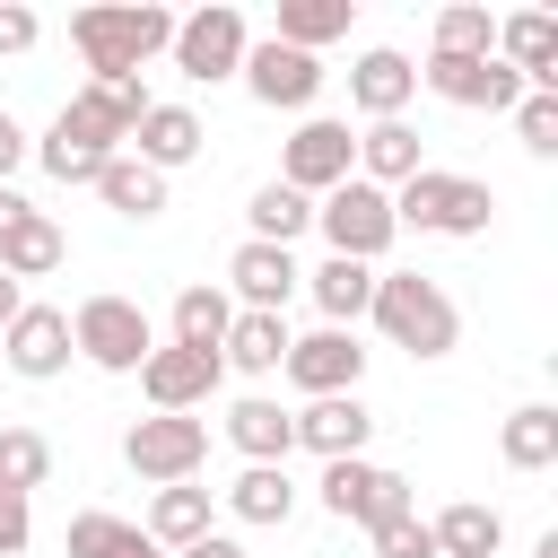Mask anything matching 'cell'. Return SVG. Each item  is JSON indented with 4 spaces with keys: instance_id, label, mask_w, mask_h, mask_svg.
Returning <instances> with one entry per match:
<instances>
[{
    "instance_id": "cell-40",
    "label": "cell",
    "mask_w": 558,
    "mask_h": 558,
    "mask_svg": "<svg viewBox=\"0 0 558 558\" xmlns=\"http://www.w3.org/2000/svg\"><path fill=\"white\" fill-rule=\"evenodd\" d=\"M44 26H35V9H17V0H0V52H26Z\"/></svg>"
},
{
    "instance_id": "cell-20",
    "label": "cell",
    "mask_w": 558,
    "mask_h": 558,
    "mask_svg": "<svg viewBox=\"0 0 558 558\" xmlns=\"http://www.w3.org/2000/svg\"><path fill=\"white\" fill-rule=\"evenodd\" d=\"M227 445H235L244 462H288V453H296V427H288V410H279L270 392H244V401L227 410Z\"/></svg>"
},
{
    "instance_id": "cell-8",
    "label": "cell",
    "mask_w": 558,
    "mask_h": 558,
    "mask_svg": "<svg viewBox=\"0 0 558 558\" xmlns=\"http://www.w3.org/2000/svg\"><path fill=\"white\" fill-rule=\"evenodd\" d=\"M349 174H357V140H349V122L305 113L296 140H288V157H279V183L314 201V192H331V183H349Z\"/></svg>"
},
{
    "instance_id": "cell-37",
    "label": "cell",
    "mask_w": 558,
    "mask_h": 558,
    "mask_svg": "<svg viewBox=\"0 0 558 558\" xmlns=\"http://www.w3.org/2000/svg\"><path fill=\"white\" fill-rule=\"evenodd\" d=\"M514 131H523V148H532V157H558V96H549V87H532V96L514 105Z\"/></svg>"
},
{
    "instance_id": "cell-1",
    "label": "cell",
    "mask_w": 558,
    "mask_h": 558,
    "mask_svg": "<svg viewBox=\"0 0 558 558\" xmlns=\"http://www.w3.org/2000/svg\"><path fill=\"white\" fill-rule=\"evenodd\" d=\"M375 331L392 340V349H410V357H445L453 340H462V314H453V296L427 279V270H375Z\"/></svg>"
},
{
    "instance_id": "cell-29",
    "label": "cell",
    "mask_w": 558,
    "mask_h": 558,
    "mask_svg": "<svg viewBox=\"0 0 558 558\" xmlns=\"http://www.w3.org/2000/svg\"><path fill=\"white\" fill-rule=\"evenodd\" d=\"M427 532H436V558H497V541H506V514L462 497V506H445Z\"/></svg>"
},
{
    "instance_id": "cell-22",
    "label": "cell",
    "mask_w": 558,
    "mask_h": 558,
    "mask_svg": "<svg viewBox=\"0 0 558 558\" xmlns=\"http://www.w3.org/2000/svg\"><path fill=\"white\" fill-rule=\"evenodd\" d=\"M357 174H366L375 192H401V183L418 174V131H410V122H366V131H357Z\"/></svg>"
},
{
    "instance_id": "cell-24",
    "label": "cell",
    "mask_w": 558,
    "mask_h": 558,
    "mask_svg": "<svg viewBox=\"0 0 558 558\" xmlns=\"http://www.w3.org/2000/svg\"><path fill=\"white\" fill-rule=\"evenodd\" d=\"M279 357H288V314H244V305H235V323H227V340H218V366L279 375Z\"/></svg>"
},
{
    "instance_id": "cell-11",
    "label": "cell",
    "mask_w": 558,
    "mask_h": 558,
    "mask_svg": "<svg viewBox=\"0 0 558 558\" xmlns=\"http://www.w3.org/2000/svg\"><path fill=\"white\" fill-rule=\"evenodd\" d=\"M323 506L340 514V523H392V514H410V480L401 471H375V462H323Z\"/></svg>"
},
{
    "instance_id": "cell-39",
    "label": "cell",
    "mask_w": 558,
    "mask_h": 558,
    "mask_svg": "<svg viewBox=\"0 0 558 558\" xmlns=\"http://www.w3.org/2000/svg\"><path fill=\"white\" fill-rule=\"evenodd\" d=\"M26 532H35L26 497H17V488H0V558H17V549H26Z\"/></svg>"
},
{
    "instance_id": "cell-6",
    "label": "cell",
    "mask_w": 558,
    "mask_h": 558,
    "mask_svg": "<svg viewBox=\"0 0 558 558\" xmlns=\"http://www.w3.org/2000/svg\"><path fill=\"white\" fill-rule=\"evenodd\" d=\"M244 9H227V0H209V9H192V17H174V70L192 78V87H218V78H235L244 70Z\"/></svg>"
},
{
    "instance_id": "cell-33",
    "label": "cell",
    "mask_w": 558,
    "mask_h": 558,
    "mask_svg": "<svg viewBox=\"0 0 558 558\" xmlns=\"http://www.w3.org/2000/svg\"><path fill=\"white\" fill-rule=\"evenodd\" d=\"M244 218H253V244H296V235L314 227V201H305V192H288V183H262Z\"/></svg>"
},
{
    "instance_id": "cell-30",
    "label": "cell",
    "mask_w": 558,
    "mask_h": 558,
    "mask_svg": "<svg viewBox=\"0 0 558 558\" xmlns=\"http://www.w3.org/2000/svg\"><path fill=\"white\" fill-rule=\"evenodd\" d=\"M497 453H506L514 471H549V462H558V410H549V401H523V410L497 427Z\"/></svg>"
},
{
    "instance_id": "cell-3",
    "label": "cell",
    "mask_w": 558,
    "mask_h": 558,
    "mask_svg": "<svg viewBox=\"0 0 558 558\" xmlns=\"http://www.w3.org/2000/svg\"><path fill=\"white\" fill-rule=\"evenodd\" d=\"M497 218V192L480 174H436L418 166L401 192H392V227H418V235H488Z\"/></svg>"
},
{
    "instance_id": "cell-10",
    "label": "cell",
    "mask_w": 558,
    "mask_h": 558,
    "mask_svg": "<svg viewBox=\"0 0 558 558\" xmlns=\"http://www.w3.org/2000/svg\"><path fill=\"white\" fill-rule=\"evenodd\" d=\"M288 384L305 392V401H331V392H357V375H366V349H357V331H305V340H288Z\"/></svg>"
},
{
    "instance_id": "cell-7",
    "label": "cell",
    "mask_w": 558,
    "mask_h": 558,
    "mask_svg": "<svg viewBox=\"0 0 558 558\" xmlns=\"http://www.w3.org/2000/svg\"><path fill=\"white\" fill-rule=\"evenodd\" d=\"M122 462H131L140 480L174 488V480H192V471L209 462V418H192V410H157V418H140V427L122 436Z\"/></svg>"
},
{
    "instance_id": "cell-45",
    "label": "cell",
    "mask_w": 558,
    "mask_h": 558,
    "mask_svg": "<svg viewBox=\"0 0 558 558\" xmlns=\"http://www.w3.org/2000/svg\"><path fill=\"white\" fill-rule=\"evenodd\" d=\"M17 209H26V201H17V192H9V183H0V227H9V218H17Z\"/></svg>"
},
{
    "instance_id": "cell-34",
    "label": "cell",
    "mask_w": 558,
    "mask_h": 558,
    "mask_svg": "<svg viewBox=\"0 0 558 558\" xmlns=\"http://www.w3.org/2000/svg\"><path fill=\"white\" fill-rule=\"evenodd\" d=\"M436 52H445V61H488V52H497V17L471 9V0H462V9H436Z\"/></svg>"
},
{
    "instance_id": "cell-13",
    "label": "cell",
    "mask_w": 558,
    "mask_h": 558,
    "mask_svg": "<svg viewBox=\"0 0 558 558\" xmlns=\"http://www.w3.org/2000/svg\"><path fill=\"white\" fill-rule=\"evenodd\" d=\"M0 366L26 384H52L70 366V314L61 305H17V323L0 331Z\"/></svg>"
},
{
    "instance_id": "cell-41",
    "label": "cell",
    "mask_w": 558,
    "mask_h": 558,
    "mask_svg": "<svg viewBox=\"0 0 558 558\" xmlns=\"http://www.w3.org/2000/svg\"><path fill=\"white\" fill-rule=\"evenodd\" d=\"M26 166V131H17V113H0V183Z\"/></svg>"
},
{
    "instance_id": "cell-18",
    "label": "cell",
    "mask_w": 558,
    "mask_h": 558,
    "mask_svg": "<svg viewBox=\"0 0 558 558\" xmlns=\"http://www.w3.org/2000/svg\"><path fill=\"white\" fill-rule=\"evenodd\" d=\"M201 140H209V131H201V113H192V105H148V113H140V131H131V157H140L148 174H174V166H192V157H201Z\"/></svg>"
},
{
    "instance_id": "cell-16",
    "label": "cell",
    "mask_w": 558,
    "mask_h": 558,
    "mask_svg": "<svg viewBox=\"0 0 558 558\" xmlns=\"http://www.w3.org/2000/svg\"><path fill=\"white\" fill-rule=\"evenodd\" d=\"M497 61H506L523 87H549V96H558V17H549V9L497 17Z\"/></svg>"
},
{
    "instance_id": "cell-5",
    "label": "cell",
    "mask_w": 558,
    "mask_h": 558,
    "mask_svg": "<svg viewBox=\"0 0 558 558\" xmlns=\"http://www.w3.org/2000/svg\"><path fill=\"white\" fill-rule=\"evenodd\" d=\"M70 349H78L87 366H105V375H140V357L157 349V331H148L140 296H87V305L70 314Z\"/></svg>"
},
{
    "instance_id": "cell-44",
    "label": "cell",
    "mask_w": 558,
    "mask_h": 558,
    "mask_svg": "<svg viewBox=\"0 0 558 558\" xmlns=\"http://www.w3.org/2000/svg\"><path fill=\"white\" fill-rule=\"evenodd\" d=\"M122 558H166V549H157V541H148L140 523H131V541H122Z\"/></svg>"
},
{
    "instance_id": "cell-9",
    "label": "cell",
    "mask_w": 558,
    "mask_h": 558,
    "mask_svg": "<svg viewBox=\"0 0 558 558\" xmlns=\"http://www.w3.org/2000/svg\"><path fill=\"white\" fill-rule=\"evenodd\" d=\"M235 78H244L270 113H305V105L323 96V61H314V52H296V44H270V35H262V44H244V70H235Z\"/></svg>"
},
{
    "instance_id": "cell-31",
    "label": "cell",
    "mask_w": 558,
    "mask_h": 558,
    "mask_svg": "<svg viewBox=\"0 0 558 558\" xmlns=\"http://www.w3.org/2000/svg\"><path fill=\"white\" fill-rule=\"evenodd\" d=\"M357 0H279V35L270 44H296V52H323L331 35H349Z\"/></svg>"
},
{
    "instance_id": "cell-15",
    "label": "cell",
    "mask_w": 558,
    "mask_h": 558,
    "mask_svg": "<svg viewBox=\"0 0 558 558\" xmlns=\"http://www.w3.org/2000/svg\"><path fill=\"white\" fill-rule=\"evenodd\" d=\"M288 427H296V445H305V453H323V462H357V445L375 436V418H366V401H357V392L305 401V410H288Z\"/></svg>"
},
{
    "instance_id": "cell-43",
    "label": "cell",
    "mask_w": 558,
    "mask_h": 558,
    "mask_svg": "<svg viewBox=\"0 0 558 558\" xmlns=\"http://www.w3.org/2000/svg\"><path fill=\"white\" fill-rule=\"evenodd\" d=\"M17 305H26V296H17V279H9V270H0V331H9V323H17Z\"/></svg>"
},
{
    "instance_id": "cell-17",
    "label": "cell",
    "mask_w": 558,
    "mask_h": 558,
    "mask_svg": "<svg viewBox=\"0 0 558 558\" xmlns=\"http://www.w3.org/2000/svg\"><path fill=\"white\" fill-rule=\"evenodd\" d=\"M227 279H235L244 314H279V305L296 296V279H305V270H296V253H288V244H253V235H244V244H235V262H227Z\"/></svg>"
},
{
    "instance_id": "cell-38",
    "label": "cell",
    "mask_w": 558,
    "mask_h": 558,
    "mask_svg": "<svg viewBox=\"0 0 558 558\" xmlns=\"http://www.w3.org/2000/svg\"><path fill=\"white\" fill-rule=\"evenodd\" d=\"M375 558H436V532L418 514H392V523H375Z\"/></svg>"
},
{
    "instance_id": "cell-2",
    "label": "cell",
    "mask_w": 558,
    "mask_h": 558,
    "mask_svg": "<svg viewBox=\"0 0 558 558\" xmlns=\"http://www.w3.org/2000/svg\"><path fill=\"white\" fill-rule=\"evenodd\" d=\"M70 44H78V61H87L96 78H131L140 61H157V52L174 44V17H166V9H148V0L78 9V17H70Z\"/></svg>"
},
{
    "instance_id": "cell-28",
    "label": "cell",
    "mask_w": 558,
    "mask_h": 558,
    "mask_svg": "<svg viewBox=\"0 0 558 558\" xmlns=\"http://www.w3.org/2000/svg\"><path fill=\"white\" fill-rule=\"evenodd\" d=\"M157 549H192L201 532H209V488H192V480H174V488H157V506H148V523H140Z\"/></svg>"
},
{
    "instance_id": "cell-42",
    "label": "cell",
    "mask_w": 558,
    "mask_h": 558,
    "mask_svg": "<svg viewBox=\"0 0 558 558\" xmlns=\"http://www.w3.org/2000/svg\"><path fill=\"white\" fill-rule=\"evenodd\" d=\"M174 558H244V541H227V532H201L192 549H174Z\"/></svg>"
},
{
    "instance_id": "cell-14",
    "label": "cell",
    "mask_w": 558,
    "mask_h": 558,
    "mask_svg": "<svg viewBox=\"0 0 558 558\" xmlns=\"http://www.w3.org/2000/svg\"><path fill=\"white\" fill-rule=\"evenodd\" d=\"M218 375H227L218 357H201V349H174V340L140 357V392H148L157 410H201V401L218 392Z\"/></svg>"
},
{
    "instance_id": "cell-21",
    "label": "cell",
    "mask_w": 558,
    "mask_h": 558,
    "mask_svg": "<svg viewBox=\"0 0 558 558\" xmlns=\"http://www.w3.org/2000/svg\"><path fill=\"white\" fill-rule=\"evenodd\" d=\"M35 157H44V174H52V183H96V174H105L122 148H105V140H87L70 113H52V131L35 140Z\"/></svg>"
},
{
    "instance_id": "cell-26",
    "label": "cell",
    "mask_w": 558,
    "mask_h": 558,
    "mask_svg": "<svg viewBox=\"0 0 558 558\" xmlns=\"http://www.w3.org/2000/svg\"><path fill=\"white\" fill-rule=\"evenodd\" d=\"M227 506H235V523H288V514H296V480H288V462H244L235 488H227Z\"/></svg>"
},
{
    "instance_id": "cell-12",
    "label": "cell",
    "mask_w": 558,
    "mask_h": 558,
    "mask_svg": "<svg viewBox=\"0 0 558 558\" xmlns=\"http://www.w3.org/2000/svg\"><path fill=\"white\" fill-rule=\"evenodd\" d=\"M418 78H427L445 105H471V113H514V105L532 96L497 52H488V61H445V52H427V70H418Z\"/></svg>"
},
{
    "instance_id": "cell-4",
    "label": "cell",
    "mask_w": 558,
    "mask_h": 558,
    "mask_svg": "<svg viewBox=\"0 0 558 558\" xmlns=\"http://www.w3.org/2000/svg\"><path fill=\"white\" fill-rule=\"evenodd\" d=\"M314 227L331 235V253H340V262H366V270H375V262L392 253V235H401V227H392V192H375L366 174L331 183V192H323V209H314Z\"/></svg>"
},
{
    "instance_id": "cell-27",
    "label": "cell",
    "mask_w": 558,
    "mask_h": 558,
    "mask_svg": "<svg viewBox=\"0 0 558 558\" xmlns=\"http://www.w3.org/2000/svg\"><path fill=\"white\" fill-rule=\"evenodd\" d=\"M0 270H9V279H44V270H61V227H52L44 209H17V218L0 227Z\"/></svg>"
},
{
    "instance_id": "cell-35",
    "label": "cell",
    "mask_w": 558,
    "mask_h": 558,
    "mask_svg": "<svg viewBox=\"0 0 558 558\" xmlns=\"http://www.w3.org/2000/svg\"><path fill=\"white\" fill-rule=\"evenodd\" d=\"M44 480H52V445H44L35 427H0V488L35 497Z\"/></svg>"
},
{
    "instance_id": "cell-36",
    "label": "cell",
    "mask_w": 558,
    "mask_h": 558,
    "mask_svg": "<svg viewBox=\"0 0 558 558\" xmlns=\"http://www.w3.org/2000/svg\"><path fill=\"white\" fill-rule=\"evenodd\" d=\"M122 541H131V523L122 514H70V558H122Z\"/></svg>"
},
{
    "instance_id": "cell-32",
    "label": "cell",
    "mask_w": 558,
    "mask_h": 558,
    "mask_svg": "<svg viewBox=\"0 0 558 558\" xmlns=\"http://www.w3.org/2000/svg\"><path fill=\"white\" fill-rule=\"evenodd\" d=\"M96 201H105V209H122V218H157V209H166V174H148V166L122 148V157L96 174Z\"/></svg>"
},
{
    "instance_id": "cell-19",
    "label": "cell",
    "mask_w": 558,
    "mask_h": 558,
    "mask_svg": "<svg viewBox=\"0 0 558 558\" xmlns=\"http://www.w3.org/2000/svg\"><path fill=\"white\" fill-rule=\"evenodd\" d=\"M418 96V70L401 61V52H357V70H349V105L366 113V122H401V105Z\"/></svg>"
},
{
    "instance_id": "cell-23",
    "label": "cell",
    "mask_w": 558,
    "mask_h": 558,
    "mask_svg": "<svg viewBox=\"0 0 558 558\" xmlns=\"http://www.w3.org/2000/svg\"><path fill=\"white\" fill-rule=\"evenodd\" d=\"M305 288H314V305H323L331 331H357V314L375 305V270H366V262H340V253H331L323 270H305Z\"/></svg>"
},
{
    "instance_id": "cell-25",
    "label": "cell",
    "mask_w": 558,
    "mask_h": 558,
    "mask_svg": "<svg viewBox=\"0 0 558 558\" xmlns=\"http://www.w3.org/2000/svg\"><path fill=\"white\" fill-rule=\"evenodd\" d=\"M227 323H235V296H227V288H209V279H192V288L174 296V349H201V357H218V340H227Z\"/></svg>"
}]
</instances>
